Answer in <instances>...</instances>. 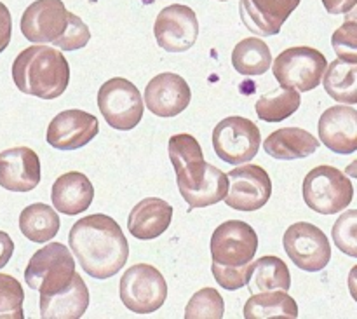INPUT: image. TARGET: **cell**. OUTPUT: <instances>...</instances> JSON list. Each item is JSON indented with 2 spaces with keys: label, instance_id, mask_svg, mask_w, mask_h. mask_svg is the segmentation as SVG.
I'll use <instances>...</instances> for the list:
<instances>
[{
  "label": "cell",
  "instance_id": "1",
  "mask_svg": "<svg viewBox=\"0 0 357 319\" xmlns=\"http://www.w3.org/2000/svg\"><path fill=\"white\" fill-rule=\"evenodd\" d=\"M68 246L82 271L94 279L119 274L129 257V244L121 225L103 213L80 218L70 230Z\"/></svg>",
  "mask_w": 357,
  "mask_h": 319
},
{
  "label": "cell",
  "instance_id": "2",
  "mask_svg": "<svg viewBox=\"0 0 357 319\" xmlns=\"http://www.w3.org/2000/svg\"><path fill=\"white\" fill-rule=\"evenodd\" d=\"M13 80L21 93L42 100H56L68 87L70 65L61 51L35 44L16 56Z\"/></svg>",
  "mask_w": 357,
  "mask_h": 319
},
{
  "label": "cell",
  "instance_id": "3",
  "mask_svg": "<svg viewBox=\"0 0 357 319\" xmlns=\"http://www.w3.org/2000/svg\"><path fill=\"white\" fill-rule=\"evenodd\" d=\"M354 198V185L344 171L317 166L303 180V201L319 215H335L347 208Z\"/></svg>",
  "mask_w": 357,
  "mask_h": 319
},
{
  "label": "cell",
  "instance_id": "4",
  "mask_svg": "<svg viewBox=\"0 0 357 319\" xmlns=\"http://www.w3.org/2000/svg\"><path fill=\"white\" fill-rule=\"evenodd\" d=\"M75 274V258L61 243L40 248L24 269V281L40 295H51L70 283Z\"/></svg>",
  "mask_w": 357,
  "mask_h": 319
},
{
  "label": "cell",
  "instance_id": "5",
  "mask_svg": "<svg viewBox=\"0 0 357 319\" xmlns=\"http://www.w3.org/2000/svg\"><path fill=\"white\" fill-rule=\"evenodd\" d=\"M119 295L126 309L135 314H152L164 306L167 285L153 265L138 264L124 272L119 283Z\"/></svg>",
  "mask_w": 357,
  "mask_h": 319
},
{
  "label": "cell",
  "instance_id": "6",
  "mask_svg": "<svg viewBox=\"0 0 357 319\" xmlns=\"http://www.w3.org/2000/svg\"><path fill=\"white\" fill-rule=\"evenodd\" d=\"M98 108L110 128L131 131L139 124L145 112L142 93L128 79L114 77L98 91Z\"/></svg>",
  "mask_w": 357,
  "mask_h": 319
},
{
  "label": "cell",
  "instance_id": "7",
  "mask_svg": "<svg viewBox=\"0 0 357 319\" xmlns=\"http://www.w3.org/2000/svg\"><path fill=\"white\" fill-rule=\"evenodd\" d=\"M271 66L275 80L282 87H293L298 93H307L321 84L328 59L317 49L298 45L282 51Z\"/></svg>",
  "mask_w": 357,
  "mask_h": 319
},
{
  "label": "cell",
  "instance_id": "8",
  "mask_svg": "<svg viewBox=\"0 0 357 319\" xmlns=\"http://www.w3.org/2000/svg\"><path fill=\"white\" fill-rule=\"evenodd\" d=\"M261 135L253 121L232 115L213 129V149L227 164L251 163L260 150Z\"/></svg>",
  "mask_w": 357,
  "mask_h": 319
},
{
  "label": "cell",
  "instance_id": "9",
  "mask_svg": "<svg viewBox=\"0 0 357 319\" xmlns=\"http://www.w3.org/2000/svg\"><path fill=\"white\" fill-rule=\"evenodd\" d=\"M258 250L253 227L241 220H229L216 227L211 237L213 265L237 269L251 264Z\"/></svg>",
  "mask_w": 357,
  "mask_h": 319
},
{
  "label": "cell",
  "instance_id": "10",
  "mask_svg": "<svg viewBox=\"0 0 357 319\" xmlns=\"http://www.w3.org/2000/svg\"><path fill=\"white\" fill-rule=\"evenodd\" d=\"M282 246L289 260L305 272L323 271L331 260L330 239L314 223L298 222L288 227Z\"/></svg>",
  "mask_w": 357,
  "mask_h": 319
},
{
  "label": "cell",
  "instance_id": "11",
  "mask_svg": "<svg viewBox=\"0 0 357 319\" xmlns=\"http://www.w3.org/2000/svg\"><path fill=\"white\" fill-rule=\"evenodd\" d=\"M229 177V188L225 194V205L237 212H257L264 208L272 195V180L267 171L257 164L244 163L236 168Z\"/></svg>",
  "mask_w": 357,
  "mask_h": 319
},
{
  "label": "cell",
  "instance_id": "12",
  "mask_svg": "<svg viewBox=\"0 0 357 319\" xmlns=\"http://www.w3.org/2000/svg\"><path fill=\"white\" fill-rule=\"evenodd\" d=\"M153 35L159 47L167 52H185L194 47L199 37V21L194 9L183 3L164 7L157 14Z\"/></svg>",
  "mask_w": 357,
  "mask_h": 319
},
{
  "label": "cell",
  "instance_id": "13",
  "mask_svg": "<svg viewBox=\"0 0 357 319\" xmlns=\"http://www.w3.org/2000/svg\"><path fill=\"white\" fill-rule=\"evenodd\" d=\"M72 13L61 0H35L21 16V31L33 44H54L65 34Z\"/></svg>",
  "mask_w": 357,
  "mask_h": 319
},
{
  "label": "cell",
  "instance_id": "14",
  "mask_svg": "<svg viewBox=\"0 0 357 319\" xmlns=\"http://www.w3.org/2000/svg\"><path fill=\"white\" fill-rule=\"evenodd\" d=\"M169 159L176 173V184L181 198L192 194L202 185L206 177V166L201 143L192 135L181 133L169 138Z\"/></svg>",
  "mask_w": 357,
  "mask_h": 319
},
{
  "label": "cell",
  "instance_id": "15",
  "mask_svg": "<svg viewBox=\"0 0 357 319\" xmlns=\"http://www.w3.org/2000/svg\"><path fill=\"white\" fill-rule=\"evenodd\" d=\"M100 133V122L84 110H65L56 115L47 128V143L58 150H77L93 142Z\"/></svg>",
  "mask_w": 357,
  "mask_h": 319
},
{
  "label": "cell",
  "instance_id": "16",
  "mask_svg": "<svg viewBox=\"0 0 357 319\" xmlns=\"http://www.w3.org/2000/svg\"><path fill=\"white\" fill-rule=\"evenodd\" d=\"M192 91L183 77L164 72L145 87V107L157 117H176L190 105Z\"/></svg>",
  "mask_w": 357,
  "mask_h": 319
},
{
  "label": "cell",
  "instance_id": "17",
  "mask_svg": "<svg viewBox=\"0 0 357 319\" xmlns=\"http://www.w3.org/2000/svg\"><path fill=\"white\" fill-rule=\"evenodd\" d=\"M300 2L302 0H239V14L251 34L274 37Z\"/></svg>",
  "mask_w": 357,
  "mask_h": 319
},
{
  "label": "cell",
  "instance_id": "18",
  "mask_svg": "<svg viewBox=\"0 0 357 319\" xmlns=\"http://www.w3.org/2000/svg\"><path fill=\"white\" fill-rule=\"evenodd\" d=\"M40 184V159L28 147L0 152V187L10 192H30Z\"/></svg>",
  "mask_w": 357,
  "mask_h": 319
},
{
  "label": "cell",
  "instance_id": "19",
  "mask_svg": "<svg viewBox=\"0 0 357 319\" xmlns=\"http://www.w3.org/2000/svg\"><path fill=\"white\" fill-rule=\"evenodd\" d=\"M319 138L331 152L354 154L357 149V110L352 105H337L323 112Z\"/></svg>",
  "mask_w": 357,
  "mask_h": 319
},
{
  "label": "cell",
  "instance_id": "20",
  "mask_svg": "<svg viewBox=\"0 0 357 319\" xmlns=\"http://www.w3.org/2000/svg\"><path fill=\"white\" fill-rule=\"evenodd\" d=\"M89 307V290L79 274L51 295H40V318L80 319Z\"/></svg>",
  "mask_w": 357,
  "mask_h": 319
},
{
  "label": "cell",
  "instance_id": "21",
  "mask_svg": "<svg viewBox=\"0 0 357 319\" xmlns=\"http://www.w3.org/2000/svg\"><path fill=\"white\" fill-rule=\"evenodd\" d=\"M173 220V206L160 198H146L131 209L128 229L132 237L142 241L162 236Z\"/></svg>",
  "mask_w": 357,
  "mask_h": 319
},
{
  "label": "cell",
  "instance_id": "22",
  "mask_svg": "<svg viewBox=\"0 0 357 319\" xmlns=\"http://www.w3.org/2000/svg\"><path fill=\"white\" fill-rule=\"evenodd\" d=\"M51 199L56 212L75 216L86 212L93 205L94 187L84 173L70 171V173L61 175L52 184Z\"/></svg>",
  "mask_w": 357,
  "mask_h": 319
},
{
  "label": "cell",
  "instance_id": "23",
  "mask_svg": "<svg viewBox=\"0 0 357 319\" xmlns=\"http://www.w3.org/2000/svg\"><path fill=\"white\" fill-rule=\"evenodd\" d=\"M265 152L279 161L305 159L319 149V140L302 128H282L264 142Z\"/></svg>",
  "mask_w": 357,
  "mask_h": 319
},
{
  "label": "cell",
  "instance_id": "24",
  "mask_svg": "<svg viewBox=\"0 0 357 319\" xmlns=\"http://www.w3.org/2000/svg\"><path fill=\"white\" fill-rule=\"evenodd\" d=\"M59 216L49 205L35 202L26 206L20 215L21 234L31 243H49L59 232Z\"/></svg>",
  "mask_w": 357,
  "mask_h": 319
},
{
  "label": "cell",
  "instance_id": "25",
  "mask_svg": "<svg viewBox=\"0 0 357 319\" xmlns=\"http://www.w3.org/2000/svg\"><path fill=\"white\" fill-rule=\"evenodd\" d=\"M243 313L244 319H296L298 318V306H296L295 299H291L284 290H272V292L251 295Z\"/></svg>",
  "mask_w": 357,
  "mask_h": 319
},
{
  "label": "cell",
  "instance_id": "26",
  "mask_svg": "<svg viewBox=\"0 0 357 319\" xmlns=\"http://www.w3.org/2000/svg\"><path fill=\"white\" fill-rule=\"evenodd\" d=\"M291 286V272L284 260L279 257H261L251 265V276L248 281V290L251 295L272 290L288 292Z\"/></svg>",
  "mask_w": 357,
  "mask_h": 319
},
{
  "label": "cell",
  "instance_id": "27",
  "mask_svg": "<svg viewBox=\"0 0 357 319\" xmlns=\"http://www.w3.org/2000/svg\"><path fill=\"white\" fill-rule=\"evenodd\" d=\"M323 84L335 101L344 105L357 103V63L335 59L324 70Z\"/></svg>",
  "mask_w": 357,
  "mask_h": 319
},
{
  "label": "cell",
  "instance_id": "28",
  "mask_svg": "<svg viewBox=\"0 0 357 319\" xmlns=\"http://www.w3.org/2000/svg\"><path fill=\"white\" fill-rule=\"evenodd\" d=\"M272 65V52L268 45L258 37L241 40L232 51V66L241 75H261Z\"/></svg>",
  "mask_w": 357,
  "mask_h": 319
},
{
  "label": "cell",
  "instance_id": "29",
  "mask_svg": "<svg viewBox=\"0 0 357 319\" xmlns=\"http://www.w3.org/2000/svg\"><path fill=\"white\" fill-rule=\"evenodd\" d=\"M302 103V96L293 87H279L264 94L255 105L257 115L265 122H281L291 117Z\"/></svg>",
  "mask_w": 357,
  "mask_h": 319
},
{
  "label": "cell",
  "instance_id": "30",
  "mask_svg": "<svg viewBox=\"0 0 357 319\" xmlns=\"http://www.w3.org/2000/svg\"><path fill=\"white\" fill-rule=\"evenodd\" d=\"M227 188H229V177H227V173H223L216 166L208 164L206 166L204 181H202L201 187L192 192V194L185 195L183 199L187 201L188 209L206 208V206L218 205L225 198Z\"/></svg>",
  "mask_w": 357,
  "mask_h": 319
},
{
  "label": "cell",
  "instance_id": "31",
  "mask_svg": "<svg viewBox=\"0 0 357 319\" xmlns=\"http://www.w3.org/2000/svg\"><path fill=\"white\" fill-rule=\"evenodd\" d=\"M225 302L215 288H202L194 293L185 309V319H222Z\"/></svg>",
  "mask_w": 357,
  "mask_h": 319
},
{
  "label": "cell",
  "instance_id": "32",
  "mask_svg": "<svg viewBox=\"0 0 357 319\" xmlns=\"http://www.w3.org/2000/svg\"><path fill=\"white\" fill-rule=\"evenodd\" d=\"M24 293L21 283L9 274H0V319H23Z\"/></svg>",
  "mask_w": 357,
  "mask_h": 319
},
{
  "label": "cell",
  "instance_id": "33",
  "mask_svg": "<svg viewBox=\"0 0 357 319\" xmlns=\"http://www.w3.org/2000/svg\"><path fill=\"white\" fill-rule=\"evenodd\" d=\"M357 212L356 209H349L345 212L340 218L335 222L333 225V241L335 246L338 250L344 251L349 257H357Z\"/></svg>",
  "mask_w": 357,
  "mask_h": 319
},
{
  "label": "cell",
  "instance_id": "34",
  "mask_svg": "<svg viewBox=\"0 0 357 319\" xmlns=\"http://www.w3.org/2000/svg\"><path fill=\"white\" fill-rule=\"evenodd\" d=\"M331 45L338 58L357 63V23L354 20H349L335 31L331 37Z\"/></svg>",
  "mask_w": 357,
  "mask_h": 319
},
{
  "label": "cell",
  "instance_id": "35",
  "mask_svg": "<svg viewBox=\"0 0 357 319\" xmlns=\"http://www.w3.org/2000/svg\"><path fill=\"white\" fill-rule=\"evenodd\" d=\"M91 31L87 28V24L80 20L77 14L72 13V17H70V24L66 28L65 34L61 35V38L54 42L52 45L63 49V51H77V49H82L89 44Z\"/></svg>",
  "mask_w": 357,
  "mask_h": 319
},
{
  "label": "cell",
  "instance_id": "36",
  "mask_svg": "<svg viewBox=\"0 0 357 319\" xmlns=\"http://www.w3.org/2000/svg\"><path fill=\"white\" fill-rule=\"evenodd\" d=\"M251 265H253V262L237 269L211 265V272H213V278L216 279V283H218L222 288L229 290V292H234V290L244 288V286L248 285L251 276Z\"/></svg>",
  "mask_w": 357,
  "mask_h": 319
},
{
  "label": "cell",
  "instance_id": "37",
  "mask_svg": "<svg viewBox=\"0 0 357 319\" xmlns=\"http://www.w3.org/2000/svg\"><path fill=\"white\" fill-rule=\"evenodd\" d=\"M13 37V17L6 3L0 2V52H3Z\"/></svg>",
  "mask_w": 357,
  "mask_h": 319
},
{
  "label": "cell",
  "instance_id": "38",
  "mask_svg": "<svg viewBox=\"0 0 357 319\" xmlns=\"http://www.w3.org/2000/svg\"><path fill=\"white\" fill-rule=\"evenodd\" d=\"M330 14H347L356 7L357 0H321Z\"/></svg>",
  "mask_w": 357,
  "mask_h": 319
},
{
  "label": "cell",
  "instance_id": "39",
  "mask_svg": "<svg viewBox=\"0 0 357 319\" xmlns=\"http://www.w3.org/2000/svg\"><path fill=\"white\" fill-rule=\"evenodd\" d=\"M13 253H14V241L10 239L9 234L0 230V269H3L7 264H9Z\"/></svg>",
  "mask_w": 357,
  "mask_h": 319
},
{
  "label": "cell",
  "instance_id": "40",
  "mask_svg": "<svg viewBox=\"0 0 357 319\" xmlns=\"http://www.w3.org/2000/svg\"><path fill=\"white\" fill-rule=\"evenodd\" d=\"M220 2H227V0H220Z\"/></svg>",
  "mask_w": 357,
  "mask_h": 319
}]
</instances>
